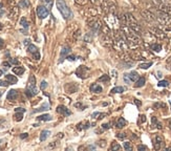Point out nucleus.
Listing matches in <instances>:
<instances>
[{
	"label": "nucleus",
	"instance_id": "obj_63",
	"mask_svg": "<svg viewBox=\"0 0 171 151\" xmlns=\"http://www.w3.org/2000/svg\"><path fill=\"white\" fill-rule=\"evenodd\" d=\"M169 104H170V106H171V101H170V102H169Z\"/></svg>",
	"mask_w": 171,
	"mask_h": 151
},
{
	"label": "nucleus",
	"instance_id": "obj_10",
	"mask_svg": "<svg viewBox=\"0 0 171 151\" xmlns=\"http://www.w3.org/2000/svg\"><path fill=\"white\" fill-rule=\"evenodd\" d=\"M37 15L40 19H45L49 15V11H48V8L46 6H39L37 8Z\"/></svg>",
	"mask_w": 171,
	"mask_h": 151
},
{
	"label": "nucleus",
	"instance_id": "obj_28",
	"mask_svg": "<svg viewBox=\"0 0 171 151\" xmlns=\"http://www.w3.org/2000/svg\"><path fill=\"white\" fill-rule=\"evenodd\" d=\"M51 119H53V118H51L49 114H47V113H46V114H42V116H39L37 118L38 121H51Z\"/></svg>",
	"mask_w": 171,
	"mask_h": 151
},
{
	"label": "nucleus",
	"instance_id": "obj_31",
	"mask_svg": "<svg viewBox=\"0 0 171 151\" xmlns=\"http://www.w3.org/2000/svg\"><path fill=\"white\" fill-rule=\"evenodd\" d=\"M19 6L21 8H27L30 6V2H28V0H21L20 2H19Z\"/></svg>",
	"mask_w": 171,
	"mask_h": 151
},
{
	"label": "nucleus",
	"instance_id": "obj_47",
	"mask_svg": "<svg viewBox=\"0 0 171 151\" xmlns=\"http://www.w3.org/2000/svg\"><path fill=\"white\" fill-rule=\"evenodd\" d=\"M2 66H4V68H6V69H8V67H11V63H8V62H3V63H2Z\"/></svg>",
	"mask_w": 171,
	"mask_h": 151
},
{
	"label": "nucleus",
	"instance_id": "obj_42",
	"mask_svg": "<svg viewBox=\"0 0 171 151\" xmlns=\"http://www.w3.org/2000/svg\"><path fill=\"white\" fill-rule=\"evenodd\" d=\"M138 150L139 151H142V150H148V147L145 145H139L138 146Z\"/></svg>",
	"mask_w": 171,
	"mask_h": 151
},
{
	"label": "nucleus",
	"instance_id": "obj_58",
	"mask_svg": "<svg viewBox=\"0 0 171 151\" xmlns=\"http://www.w3.org/2000/svg\"><path fill=\"white\" fill-rule=\"evenodd\" d=\"M89 149H91V150H94V149H96V147H95V146H89Z\"/></svg>",
	"mask_w": 171,
	"mask_h": 151
},
{
	"label": "nucleus",
	"instance_id": "obj_34",
	"mask_svg": "<svg viewBox=\"0 0 171 151\" xmlns=\"http://www.w3.org/2000/svg\"><path fill=\"white\" fill-rule=\"evenodd\" d=\"M152 65V62H147V63H141V64L139 65V67L142 68V69H147V68H149L150 66Z\"/></svg>",
	"mask_w": 171,
	"mask_h": 151
},
{
	"label": "nucleus",
	"instance_id": "obj_18",
	"mask_svg": "<svg viewBox=\"0 0 171 151\" xmlns=\"http://www.w3.org/2000/svg\"><path fill=\"white\" fill-rule=\"evenodd\" d=\"M6 98H8V100H12V101L16 100L17 98H18V92H17V90H15V89H11V90L8 92Z\"/></svg>",
	"mask_w": 171,
	"mask_h": 151
},
{
	"label": "nucleus",
	"instance_id": "obj_43",
	"mask_svg": "<svg viewBox=\"0 0 171 151\" xmlns=\"http://www.w3.org/2000/svg\"><path fill=\"white\" fill-rule=\"evenodd\" d=\"M10 85V83H8V81H2V80H0V86L2 87H6Z\"/></svg>",
	"mask_w": 171,
	"mask_h": 151
},
{
	"label": "nucleus",
	"instance_id": "obj_49",
	"mask_svg": "<svg viewBox=\"0 0 171 151\" xmlns=\"http://www.w3.org/2000/svg\"><path fill=\"white\" fill-rule=\"evenodd\" d=\"M109 124H108V123H106V124H103L102 125V128H103V129L104 130H107V129H109Z\"/></svg>",
	"mask_w": 171,
	"mask_h": 151
},
{
	"label": "nucleus",
	"instance_id": "obj_5",
	"mask_svg": "<svg viewBox=\"0 0 171 151\" xmlns=\"http://www.w3.org/2000/svg\"><path fill=\"white\" fill-rule=\"evenodd\" d=\"M38 94V89L36 87V79L34 76H30L28 78V83H27L26 90H25V94L28 98H32Z\"/></svg>",
	"mask_w": 171,
	"mask_h": 151
},
{
	"label": "nucleus",
	"instance_id": "obj_15",
	"mask_svg": "<svg viewBox=\"0 0 171 151\" xmlns=\"http://www.w3.org/2000/svg\"><path fill=\"white\" fill-rule=\"evenodd\" d=\"M105 22L107 23L108 27H112L118 23V19L115 18L113 15H108L107 17H105Z\"/></svg>",
	"mask_w": 171,
	"mask_h": 151
},
{
	"label": "nucleus",
	"instance_id": "obj_30",
	"mask_svg": "<svg viewBox=\"0 0 171 151\" xmlns=\"http://www.w3.org/2000/svg\"><path fill=\"white\" fill-rule=\"evenodd\" d=\"M125 125H126V120L124 118H120L118 120V123H117V127L118 128H123Z\"/></svg>",
	"mask_w": 171,
	"mask_h": 151
},
{
	"label": "nucleus",
	"instance_id": "obj_3",
	"mask_svg": "<svg viewBox=\"0 0 171 151\" xmlns=\"http://www.w3.org/2000/svg\"><path fill=\"white\" fill-rule=\"evenodd\" d=\"M123 25H127L129 28H131L133 32H136L138 35H142V33H143L142 27H141V25L139 24L138 20L129 13L125 14V22H124Z\"/></svg>",
	"mask_w": 171,
	"mask_h": 151
},
{
	"label": "nucleus",
	"instance_id": "obj_2",
	"mask_svg": "<svg viewBox=\"0 0 171 151\" xmlns=\"http://www.w3.org/2000/svg\"><path fill=\"white\" fill-rule=\"evenodd\" d=\"M113 46L117 51H125L128 49V43L126 40V37L124 35L123 30H118L115 34V39H113Z\"/></svg>",
	"mask_w": 171,
	"mask_h": 151
},
{
	"label": "nucleus",
	"instance_id": "obj_12",
	"mask_svg": "<svg viewBox=\"0 0 171 151\" xmlns=\"http://www.w3.org/2000/svg\"><path fill=\"white\" fill-rule=\"evenodd\" d=\"M153 146H154L155 150H160L164 147V140L162 136L160 135H156L154 139H153Z\"/></svg>",
	"mask_w": 171,
	"mask_h": 151
},
{
	"label": "nucleus",
	"instance_id": "obj_53",
	"mask_svg": "<svg viewBox=\"0 0 171 151\" xmlns=\"http://www.w3.org/2000/svg\"><path fill=\"white\" fill-rule=\"evenodd\" d=\"M27 136H28V134H27V133H22V134L20 135V138H21L22 140H23V139H26Z\"/></svg>",
	"mask_w": 171,
	"mask_h": 151
},
{
	"label": "nucleus",
	"instance_id": "obj_64",
	"mask_svg": "<svg viewBox=\"0 0 171 151\" xmlns=\"http://www.w3.org/2000/svg\"><path fill=\"white\" fill-rule=\"evenodd\" d=\"M170 127H171V124H170Z\"/></svg>",
	"mask_w": 171,
	"mask_h": 151
},
{
	"label": "nucleus",
	"instance_id": "obj_8",
	"mask_svg": "<svg viewBox=\"0 0 171 151\" xmlns=\"http://www.w3.org/2000/svg\"><path fill=\"white\" fill-rule=\"evenodd\" d=\"M139 78H140L139 73H136V71H130V73H125L123 77L124 81L127 84H130L131 82H136Z\"/></svg>",
	"mask_w": 171,
	"mask_h": 151
},
{
	"label": "nucleus",
	"instance_id": "obj_9",
	"mask_svg": "<svg viewBox=\"0 0 171 151\" xmlns=\"http://www.w3.org/2000/svg\"><path fill=\"white\" fill-rule=\"evenodd\" d=\"M89 73V68L86 67V66H79L76 70V75L81 79H86L87 78V76H88Z\"/></svg>",
	"mask_w": 171,
	"mask_h": 151
},
{
	"label": "nucleus",
	"instance_id": "obj_45",
	"mask_svg": "<svg viewBox=\"0 0 171 151\" xmlns=\"http://www.w3.org/2000/svg\"><path fill=\"white\" fill-rule=\"evenodd\" d=\"M76 2H77L78 4L84 6V4H86V2H87V0H76Z\"/></svg>",
	"mask_w": 171,
	"mask_h": 151
},
{
	"label": "nucleus",
	"instance_id": "obj_27",
	"mask_svg": "<svg viewBox=\"0 0 171 151\" xmlns=\"http://www.w3.org/2000/svg\"><path fill=\"white\" fill-rule=\"evenodd\" d=\"M150 48L152 49L153 51H156V53H160L162 51V45L158 43H152L150 45Z\"/></svg>",
	"mask_w": 171,
	"mask_h": 151
},
{
	"label": "nucleus",
	"instance_id": "obj_21",
	"mask_svg": "<svg viewBox=\"0 0 171 151\" xmlns=\"http://www.w3.org/2000/svg\"><path fill=\"white\" fill-rule=\"evenodd\" d=\"M70 47H68V46H64L61 51V60H60V62H62V61H63V58H65V57L70 54Z\"/></svg>",
	"mask_w": 171,
	"mask_h": 151
},
{
	"label": "nucleus",
	"instance_id": "obj_52",
	"mask_svg": "<svg viewBox=\"0 0 171 151\" xmlns=\"http://www.w3.org/2000/svg\"><path fill=\"white\" fill-rule=\"evenodd\" d=\"M134 103H136V106H138V107H140V106H141L142 105V103H141V101H139V100H138V99H134Z\"/></svg>",
	"mask_w": 171,
	"mask_h": 151
},
{
	"label": "nucleus",
	"instance_id": "obj_60",
	"mask_svg": "<svg viewBox=\"0 0 171 151\" xmlns=\"http://www.w3.org/2000/svg\"><path fill=\"white\" fill-rule=\"evenodd\" d=\"M0 30H2V25H1V23H0Z\"/></svg>",
	"mask_w": 171,
	"mask_h": 151
},
{
	"label": "nucleus",
	"instance_id": "obj_57",
	"mask_svg": "<svg viewBox=\"0 0 171 151\" xmlns=\"http://www.w3.org/2000/svg\"><path fill=\"white\" fill-rule=\"evenodd\" d=\"M100 116V112H94L92 113V118H95V116Z\"/></svg>",
	"mask_w": 171,
	"mask_h": 151
},
{
	"label": "nucleus",
	"instance_id": "obj_29",
	"mask_svg": "<svg viewBox=\"0 0 171 151\" xmlns=\"http://www.w3.org/2000/svg\"><path fill=\"white\" fill-rule=\"evenodd\" d=\"M20 24H21L25 30H27L28 26H30V23L26 21V18H25V17H22V18L20 19Z\"/></svg>",
	"mask_w": 171,
	"mask_h": 151
},
{
	"label": "nucleus",
	"instance_id": "obj_37",
	"mask_svg": "<svg viewBox=\"0 0 171 151\" xmlns=\"http://www.w3.org/2000/svg\"><path fill=\"white\" fill-rule=\"evenodd\" d=\"M98 81H99V82H108V81H109V76H108V75H103L102 77H100V78L98 79Z\"/></svg>",
	"mask_w": 171,
	"mask_h": 151
},
{
	"label": "nucleus",
	"instance_id": "obj_35",
	"mask_svg": "<svg viewBox=\"0 0 171 151\" xmlns=\"http://www.w3.org/2000/svg\"><path fill=\"white\" fill-rule=\"evenodd\" d=\"M123 147L125 150L127 151H131L132 150V146H131V143L130 142H125V143L123 144Z\"/></svg>",
	"mask_w": 171,
	"mask_h": 151
},
{
	"label": "nucleus",
	"instance_id": "obj_50",
	"mask_svg": "<svg viewBox=\"0 0 171 151\" xmlns=\"http://www.w3.org/2000/svg\"><path fill=\"white\" fill-rule=\"evenodd\" d=\"M15 111H16V112H25V109H24V108H16V109H15Z\"/></svg>",
	"mask_w": 171,
	"mask_h": 151
},
{
	"label": "nucleus",
	"instance_id": "obj_55",
	"mask_svg": "<svg viewBox=\"0 0 171 151\" xmlns=\"http://www.w3.org/2000/svg\"><path fill=\"white\" fill-rule=\"evenodd\" d=\"M111 73H112V75H113V77H115V78H117V75H118V73H117V70H111Z\"/></svg>",
	"mask_w": 171,
	"mask_h": 151
},
{
	"label": "nucleus",
	"instance_id": "obj_38",
	"mask_svg": "<svg viewBox=\"0 0 171 151\" xmlns=\"http://www.w3.org/2000/svg\"><path fill=\"white\" fill-rule=\"evenodd\" d=\"M151 121H152L153 124L156 125V127H158V129H162V128H163V127H162V124H161V123H158V120H156V118H155V116H152V119H151Z\"/></svg>",
	"mask_w": 171,
	"mask_h": 151
},
{
	"label": "nucleus",
	"instance_id": "obj_62",
	"mask_svg": "<svg viewBox=\"0 0 171 151\" xmlns=\"http://www.w3.org/2000/svg\"><path fill=\"white\" fill-rule=\"evenodd\" d=\"M1 96H2V92H1V91H0V97H1Z\"/></svg>",
	"mask_w": 171,
	"mask_h": 151
},
{
	"label": "nucleus",
	"instance_id": "obj_33",
	"mask_svg": "<svg viewBox=\"0 0 171 151\" xmlns=\"http://www.w3.org/2000/svg\"><path fill=\"white\" fill-rule=\"evenodd\" d=\"M122 149V147H121L120 145H119L118 143H115V142H113V143L111 144V147H110V150H115V151H118V150H121Z\"/></svg>",
	"mask_w": 171,
	"mask_h": 151
},
{
	"label": "nucleus",
	"instance_id": "obj_16",
	"mask_svg": "<svg viewBox=\"0 0 171 151\" xmlns=\"http://www.w3.org/2000/svg\"><path fill=\"white\" fill-rule=\"evenodd\" d=\"M28 51H30L31 54L33 55L34 59H36V60L40 59V54H39V49L37 48V46L33 45V44L28 45Z\"/></svg>",
	"mask_w": 171,
	"mask_h": 151
},
{
	"label": "nucleus",
	"instance_id": "obj_11",
	"mask_svg": "<svg viewBox=\"0 0 171 151\" xmlns=\"http://www.w3.org/2000/svg\"><path fill=\"white\" fill-rule=\"evenodd\" d=\"M142 16L144 17V19L148 22H154L156 21V18H155V15L152 14L148 10H145V11H142Z\"/></svg>",
	"mask_w": 171,
	"mask_h": 151
},
{
	"label": "nucleus",
	"instance_id": "obj_23",
	"mask_svg": "<svg viewBox=\"0 0 171 151\" xmlns=\"http://www.w3.org/2000/svg\"><path fill=\"white\" fill-rule=\"evenodd\" d=\"M51 134V131L49 130H43L40 134V141L41 142H44L45 140H47V138Z\"/></svg>",
	"mask_w": 171,
	"mask_h": 151
},
{
	"label": "nucleus",
	"instance_id": "obj_36",
	"mask_svg": "<svg viewBox=\"0 0 171 151\" xmlns=\"http://www.w3.org/2000/svg\"><path fill=\"white\" fill-rule=\"evenodd\" d=\"M158 87H168L169 86V82L166 81V80H162L158 83Z\"/></svg>",
	"mask_w": 171,
	"mask_h": 151
},
{
	"label": "nucleus",
	"instance_id": "obj_41",
	"mask_svg": "<svg viewBox=\"0 0 171 151\" xmlns=\"http://www.w3.org/2000/svg\"><path fill=\"white\" fill-rule=\"evenodd\" d=\"M22 113H23V112H21V113L16 112V114H15V118H16V121L17 122H20L22 119H23V116H22Z\"/></svg>",
	"mask_w": 171,
	"mask_h": 151
},
{
	"label": "nucleus",
	"instance_id": "obj_24",
	"mask_svg": "<svg viewBox=\"0 0 171 151\" xmlns=\"http://www.w3.org/2000/svg\"><path fill=\"white\" fill-rule=\"evenodd\" d=\"M145 82H146V79H145L144 77H142V78H139V79H138V80L136 81V84H134V87H136V88H139V87L144 86Z\"/></svg>",
	"mask_w": 171,
	"mask_h": 151
},
{
	"label": "nucleus",
	"instance_id": "obj_25",
	"mask_svg": "<svg viewBox=\"0 0 171 151\" xmlns=\"http://www.w3.org/2000/svg\"><path fill=\"white\" fill-rule=\"evenodd\" d=\"M24 71H25V69H24V67H21V66H17V67L13 68V73L17 76H21Z\"/></svg>",
	"mask_w": 171,
	"mask_h": 151
},
{
	"label": "nucleus",
	"instance_id": "obj_32",
	"mask_svg": "<svg viewBox=\"0 0 171 151\" xmlns=\"http://www.w3.org/2000/svg\"><path fill=\"white\" fill-rule=\"evenodd\" d=\"M17 15H18V8H17L16 6H14V8H12V10H11V18L16 19Z\"/></svg>",
	"mask_w": 171,
	"mask_h": 151
},
{
	"label": "nucleus",
	"instance_id": "obj_13",
	"mask_svg": "<svg viewBox=\"0 0 171 151\" xmlns=\"http://www.w3.org/2000/svg\"><path fill=\"white\" fill-rule=\"evenodd\" d=\"M104 8H105V11L107 13H113L115 10V3L112 2L111 0H105L104 1Z\"/></svg>",
	"mask_w": 171,
	"mask_h": 151
},
{
	"label": "nucleus",
	"instance_id": "obj_54",
	"mask_svg": "<svg viewBox=\"0 0 171 151\" xmlns=\"http://www.w3.org/2000/svg\"><path fill=\"white\" fill-rule=\"evenodd\" d=\"M141 122H142V123L146 122V116H141Z\"/></svg>",
	"mask_w": 171,
	"mask_h": 151
},
{
	"label": "nucleus",
	"instance_id": "obj_48",
	"mask_svg": "<svg viewBox=\"0 0 171 151\" xmlns=\"http://www.w3.org/2000/svg\"><path fill=\"white\" fill-rule=\"evenodd\" d=\"M10 63H12V64H19V61L17 59H11L10 60Z\"/></svg>",
	"mask_w": 171,
	"mask_h": 151
},
{
	"label": "nucleus",
	"instance_id": "obj_4",
	"mask_svg": "<svg viewBox=\"0 0 171 151\" xmlns=\"http://www.w3.org/2000/svg\"><path fill=\"white\" fill-rule=\"evenodd\" d=\"M56 4H57V8L59 10V12L62 14V16L63 18L68 20L72 17V13L70 11V8L67 6V4L65 3L64 0H57L56 1Z\"/></svg>",
	"mask_w": 171,
	"mask_h": 151
},
{
	"label": "nucleus",
	"instance_id": "obj_17",
	"mask_svg": "<svg viewBox=\"0 0 171 151\" xmlns=\"http://www.w3.org/2000/svg\"><path fill=\"white\" fill-rule=\"evenodd\" d=\"M57 112L60 113V114H62V116H68L72 114V112H70V109H67L65 106L63 105H60L57 107Z\"/></svg>",
	"mask_w": 171,
	"mask_h": 151
},
{
	"label": "nucleus",
	"instance_id": "obj_26",
	"mask_svg": "<svg viewBox=\"0 0 171 151\" xmlns=\"http://www.w3.org/2000/svg\"><path fill=\"white\" fill-rule=\"evenodd\" d=\"M125 91V87L123 86H117L111 89V94H122Z\"/></svg>",
	"mask_w": 171,
	"mask_h": 151
},
{
	"label": "nucleus",
	"instance_id": "obj_22",
	"mask_svg": "<svg viewBox=\"0 0 171 151\" xmlns=\"http://www.w3.org/2000/svg\"><path fill=\"white\" fill-rule=\"evenodd\" d=\"M6 80L10 84H16L17 82H18V79H17L15 76H12V75H6Z\"/></svg>",
	"mask_w": 171,
	"mask_h": 151
},
{
	"label": "nucleus",
	"instance_id": "obj_20",
	"mask_svg": "<svg viewBox=\"0 0 171 151\" xmlns=\"http://www.w3.org/2000/svg\"><path fill=\"white\" fill-rule=\"evenodd\" d=\"M48 109H49V104H48V103H44V104H42L41 107L37 108V109H35V110L33 111V113L41 112V111H45V110H48Z\"/></svg>",
	"mask_w": 171,
	"mask_h": 151
},
{
	"label": "nucleus",
	"instance_id": "obj_7",
	"mask_svg": "<svg viewBox=\"0 0 171 151\" xmlns=\"http://www.w3.org/2000/svg\"><path fill=\"white\" fill-rule=\"evenodd\" d=\"M149 30H150V33H151V35L154 36L155 38H158V39H165V38H167L166 33L161 30V28H158V27L152 26V27H150Z\"/></svg>",
	"mask_w": 171,
	"mask_h": 151
},
{
	"label": "nucleus",
	"instance_id": "obj_51",
	"mask_svg": "<svg viewBox=\"0 0 171 151\" xmlns=\"http://www.w3.org/2000/svg\"><path fill=\"white\" fill-rule=\"evenodd\" d=\"M66 59L70 60V61H75V60H76V57L75 56H67Z\"/></svg>",
	"mask_w": 171,
	"mask_h": 151
},
{
	"label": "nucleus",
	"instance_id": "obj_6",
	"mask_svg": "<svg viewBox=\"0 0 171 151\" xmlns=\"http://www.w3.org/2000/svg\"><path fill=\"white\" fill-rule=\"evenodd\" d=\"M155 18H156V21L162 25H165V26H170L171 25V17L169 14L164 13L162 11L156 12L155 14Z\"/></svg>",
	"mask_w": 171,
	"mask_h": 151
},
{
	"label": "nucleus",
	"instance_id": "obj_56",
	"mask_svg": "<svg viewBox=\"0 0 171 151\" xmlns=\"http://www.w3.org/2000/svg\"><path fill=\"white\" fill-rule=\"evenodd\" d=\"M3 45H4V41H3L2 39L0 38V48H1V47H2Z\"/></svg>",
	"mask_w": 171,
	"mask_h": 151
},
{
	"label": "nucleus",
	"instance_id": "obj_46",
	"mask_svg": "<svg viewBox=\"0 0 171 151\" xmlns=\"http://www.w3.org/2000/svg\"><path fill=\"white\" fill-rule=\"evenodd\" d=\"M117 136H118L119 139H122V140H123V139H125L127 135H126V133H118Z\"/></svg>",
	"mask_w": 171,
	"mask_h": 151
},
{
	"label": "nucleus",
	"instance_id": "obj_44",
	"mask_svg": "<svg viewBox=\"0 0 171 151\" xmlns=\"http://www.w3.org/2000/svg\"><path fill=\"white\" fill-rule=\"evenodd\" d=\"M47 87V83H46V81H42L41 82V85H40V88L42 89V90H44V89Z\"/></svg>",
	"mask_w": 171,
	"mask_h": 151
},
{
	"label": "nucleus",
	"instance_id": "obj_19",
	"mask_svg": "<svg viewBox=\"0 0 171 151\" xmlns=\"http://www.w3.org/2000/svg\"><path fill=\"white\" fill-rule=\"evenodd\" d=\"M90 91L95 92V94H101L102 90H103V88H102L101 85H99V84H91L90 85Z\"/></svg>",
	"mask_w": 171,
	"mask_h": 151
},
{
	"label": "nucleus",
	"instance_id": "obj_59",
	"mask_svg": "<svg viewBox=\"0 0 171 151\" xmlns=\"http://www.w3.org/2000/svg\"><path fill=\"white\" fill-rule=\"evenodd\" d=\"M2 70H1V69H0V77H1V76H2Z\"/></svg>",
	"mask_w": 171,
	"mask_h": 151
},
{
	"label": "nucleus",
	"instance_id": "obj_40",
	"mask_svg": "<svg viewBox=\"0 0 171 151\" xmlns=\"http://www.w3.org/2000/svg\"><path fill=\"white\" fill-rule=\"evenodd\" d=\"M91 39H92V34L91 33H87L85 35V38H84L85 42H89V41H91Z\"/></svg>",
	"mask_w": 171,
	"mask_h": 151
},
{
	"label": "nucleus",
	"instance_id": "obj_14",
	"mask_svg": "<svg viewBox=\"0 0 171 151\" xmlns=\"http://www.w3.org/2000/svg\"><path fill=\"white\" fill-rule=\"evenodd\" d=\"M89 27H90V30H92V33L97 34V33H99L100 30H101V27H102L101 22H100L99 20H95V21L89 23Z\"/></svg>",
	"mask_w": 171,
	"mask_h": 151
},
{
	"label": "nucleus",
	"instance_id": "obj_1",
	"mask_svg": "<svg viewBox=\"0 0 171 151\" xmlns=\"http://www.w3.org/2000/svg\"><path fill=\"white\" fill-rule=\"evenodd\" d=\"M122 30H123L124 35L126 37V40H127V43L130 48H136L141 44V38L140 35H138L136 32L129 28L127 25H123L122 26Z\"/></svg>",
	"mask_w": 171,
	"mask_h": 151
},
{
	"label": "nucleus",
	"instance_id": "obj_61",
	"mask_svg": "<svg viewBox=\"0 0 171 151\" xmlns=\"http://www.w3.org/2000/svg\"><path fill=\"white\" fill-rule=\"evenodd\" d=\"M2 142H3V140H0V144L2 143Z\"/></svg>",
	"mask_w": 171,
	"mask_h": 151
},
{
	"label": "nucleus",
	"instance_id": "obj_39",
	"mask_svg": "<svg viewBox=\"0 0 171 151\" xmlns=\"http://www.w3.org/2000/svg\"><path fill=\"white\" fill-rule=\"evenodd\" d=\"M105 0H90V2L95 6H102Z\"/></svg>",
	"mask_w": 171,
	"mask_h": 151
}]
</instances>
